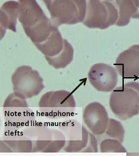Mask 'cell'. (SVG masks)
Here are the masks:
<instances>
[{
  "instance_id": "2e32d148",
  "label": "cell",
  "mask_w": 139,
  "mask_h": 156,
  "mask_svg": "<svg viewBox=\"0 0 139 156\" xmlns=\"http://www.w3.org/2000/svg\"><path fill=\"white\" fill-rule=\"evenodd\" d=\"M64 50L57 56L45 57L48 64L56 69L64 68L71 62L74 57V49L71 44L64 39Z\"/></svg>"
},
{
  "instance_id": "5bb4252c",
  "label": "cell",
  "mask_w": 139,
  "mask_h": 156,
  "mask_svg": "<svg viewBox=\"0 0 139 156\" xmlns=\"http://www.w3.org/2000/svg\"><path fill=\"white\" fill-rule=\"evenodd\" d=\"M114 2L119 13L116 25L124 26L131 18L139 19V1H116Z\"/></svg>"
},
{
  "instance_id": "3957f363",
  "label": "cell",
  "mask_w": 139,
  "mask_h": 156,
  "mask_svg": "<svg viewBox=\"0 0 139 156\" xmlns=\"http://www.w3.org/2000/svg\"><path fill=\"white\" fill-rule=\"evenodd\" d=\"M64 134L66 144L64 150L68 152H97V142L94 135L78 121L68 120L59 125Z\"/></svg>"
},
{
  "instance_id": "8992f818",
  "label": "cell",
  "mask_w": 139,
  "mask_h": 156,
  "mask_svg": "<svg viewBox=\"0 0 139 156\" xmlns=\"http://www.w3.org/2000/svg\"><path fill=\"white\" fill-rule=\"evenodd\" d=\"M5 127L22 129L36 122L33 111L29 108L25 99L13 92L6 98L3 105Z\"/></svg>"
},
{
  "instance_id": "e0dca14e",
  "label": "cell",
  "mask_w": 139,
  "mask_h": 156,
  "mask_svg": "<svg viewBox=\"0 0 139 156\" xmlns=\"http://www.w3.org/2000/svg\"><path fill=\"white\" fill-rule=\"evenodd\" d=\"M106 134L112 139L117 140L121 143L124 140L125 131L121 123L114 119H109Z\"/></svg>"
},
{
  "instance_id": "5b68a950",
  "label": "cell",
  "mask_w": 139,
  "mask_h": 156,
  "mask_svg": "<svg viewBox=\"0 0 139 156\" xmlns=\"http://www.w3.org/2000/svg\"><path fill=\"white\" fill-rule=\"evenodd\" d=\"M76 107L72 94L65 90L47 92L42 95L39 102V110L42 115L52 119L71 116Z\"/></svg>"
},
{
  "instance_id": "7a4b0ae2",
  "label": "cell",
  "mask_w": 139,
  "mask_h": 156,
  "mask_svg": "<svg viewBox=\"0 0 139 156\" xmlns=\"http://www.w3.org/2000/svg\"><path fill=\"white\" fill-rule=\"evenodd\" d=\"M111 111L118 119L126 120L139 114V83L129 82L112 91L109 99Z\"/></svg>"
},
{
  "instance_id": "7c38bea8",
  "label": "cell",
  "mask_w": 139,
  "mask_h": 156,
  "mask_svg": "<svg viewBox=\"0 0 139 156\" xmlns=\"http://www.w3.org/2000/svg\"><path fill=\"white\" fill-rule=\"evenodd\" d=\"M3 141L15 152H32L33 144L22 129L5 127Z\"/></svg>"
},
{
  "instance_id": "ac0fdd59",
  "label": "cell",
  "mask_w": 139,
  "mask_h": 156,
  "mask_svg": "<svg viewBox=\"0 0 139 156\" xmlns=\"http://www.w3.org/2000/svg\"><path fill=\"white\" fill-rule=\"evenodd\" d=\"M101 153H126V149L122 143L116 139L109 138L104 140L100 144Z\"/></svg>"
},
{
  "instance_id": "d6986e66",
  "label": "cell",
  "mask_w": 139,
  "mask_h": 156,
  "mask_svg": "<svg viewBox=\"0 0 139 156\" xmlns=\"http://www.w3.org/2000/svg\"><path fill=\"white\" fill-rule=\"evenodd\" d=\"M126 156H139V153H127Z\"/></svg>"
},
{
  "instance_id": "9c48e42d",
  "label": "cell",
  "mask_w": 139,
  "mask_h": 156,
  "mask_svg": "<svg viewBox=\"0 0 139 156\" xmlns=\"http://www.w3.org/2000/svg\"><path fill=\"white\" fill-rule=\"evenodd\" d=\"M88 78L90 84L99 92H112L118 82V73L115 68L104 63L93 65Z\"/></svg>"
},
{
  "instance_id": "ba28073f",
  "label": "cell",
  "mask_w": 139,
  "mask_h": 156,
  "mask_svg": "<svg viewBox=\"0 0 139 156\" xmlns=\"http://www.w3.org/2000/svg\"><path fill=\"white\" fill-rule=\"evenodd\" d=\"M11 82L13 92L24 99L38 95L45 88L39 73L27 66L17 68L11 76Z\"/></svg>"
},
{
  "instance_id": "277c9868",
  "label": "cell",
  "mask_w": 139,
  "mask_h": 156,
  "mask_svg": "<svg viewBox=\"0 0 139 156\" xmlns=\"http://www.w3.org/2000/svg\"><path fill=\"white\" fill-rule=\"evenodd\" d=\"M50 14V20L56 27L62 24L83 22L86 11V1H44Z\"/></svg>"
},
{
  "instance_id": "8fae6325",
  "label": "cell",
  "mask_w": 139,
  "mask_h": 156,
  "mask_svg": "<svg viewBox=\"0 0 139 156\" xmlns=\"http://www.w3.org/2000/svg\"><path fill=\"white\" fill-rule=\"evenodd\" d=\"M114 66L117 73L123 77H139V44L133 45L120 53Z\"/></svg>"
},
{
  "instance_id": "4fadbf2b",
  "label": "cell",
  "mask_w": 139,
  "mask_h": 156,
  "mask_svg": "<svg viewBox=\"0 0 139 156\" xmlns=\"http://www.w3.org/2000/svg\"><path fill=\"white\" fill-rule=\"evenodd\" d=\"M19 3L9 1L4 3L0 9L1 34L9 29L16 32Z\"/></svg>"
},
{
  "instance_id": "9a60e30c",
  "label": "cell",
  "mask_w": 139,
  "mask_h": 156,
  "mask_svg": "<svg viewBox=\"0 0 139 156\" xmlns=\"http://www.w3.org/2000/svg\"><path fill=\"white\" fill-rule=\"evenodd\" d=\"M64 39L62 37L58 28L56 27L50 37L46 41L36 47L45 57H54L58 55L64 48Z\"/></svg>"
},
{
  "instance_id": "30bf717a",
  "label": "cell",
  "mask_w": 139,
  "mask_h": 156,
  "mask_svg": "<svg viewBox=\"0 0 139 156\" xmlns=\"http://www.w3.org/2000/svg\"><path fill=\"white\" fill-rule=\"evenodd\" d=\"M83 119L92 134L100 135L105 133L109 120L108 114L101 103L93 102L86 105L83 110Z\"/></svg>"
},
{
  "instance_id": "6da1fadb",
  "label": "cell",
  "mask_w": 139,
  "mask_h": 156,
  "mask_svg": "<svg viewBox=\"0 0 139 156\" xmlns=\"http://www.w3.org/2000/svg\"><path fill=\"white\" fill-rule=\"evenodd\" d=\"M18 2V19L26 34L35 46L46 41L56 27L45 15L36 1L20 0Z\"/></svg>"
},
{
  "instance_id": "52a82bcc",
  "label": "cell",
  "mask_w": 139,
  "mask_h": 156,
  "mask_svg": "<svg viewBox=\"0 0 139 156\" xmlns=\"http://www.w3.org/2000/svg\"><path fill=\"white\" fill-rule=\"evenodd\" d=\"M118 9L112 2L88 1L85 19L82 23L89 28L106 29L117 23Z\"/></svg>"
}]
</instances>
